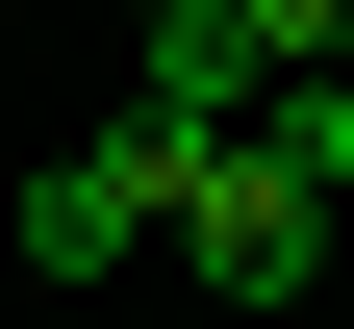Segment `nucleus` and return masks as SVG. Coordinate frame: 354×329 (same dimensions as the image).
<instances>
[{
    "label": "nucleus",
    "instance_id": "nucleus-1",
    "mask_svg": "<svg viewBox=\"0 0 354 329\" xmlns=\"http://www.w3.org/2000/svg\"><path fill=\"white\" fill-rule=\"evenodd\" d=\"M177 278H203V304H304V278H329V177H279L228 127V152L177 177Z\"/></svg>",
    "mask_w": 354,
    "mask_h": 329
},
{
    "label": "nucleus",
    "instance_id": "nucleus-2",
    "mask_svg": "<svg viewBox=\"0 0 354 329\" xmlns=\"http://www.w3.org/2000/svg\"><path fill=\"white\" fill-rule=\"evenodd\" d=\"M177 177H203L177 127H102V152H51V177H26L0 228H26V278H127V254L177 228Z\"/></svg>",
    "mask_w": 354,
    "mask_h": 329
},
{
    "label": "nucleus",
    "instance_id": "nucleus-3",
    "mask_svg": "<svg viewBox=\"0 0 354 329\" xmlns=\"http://www.w3.org/2000/svg\"><path fill=\"white\" fill-rule=\"evenodd\" d=\"M253 152H279V177H329V203H354V76H279V102H253Z\"/></svg>",
    "mask_w": 354,
    "mask_h": 329
},
{
    "label": "nucleus",
    "instance_id": "nucleus-4",
    "mask_svg": "<svg viewBox=\"0 0 354 329\" xmlns=\"http://www.w3.org/2000/svg\"><path fill=\"white\" fill-rule=\"evenodd\" d=\"M253 26V76H354V0H228Z\"/></svg>",
    "mask_w": 354,
    "mask_h": 329
},
{
    "label": "nucleus",
    "instance_id": "nucleus-5",
    "mask_svg": "<svg viewBox=\"0 0 354 329\" xmlns=\"http://www.w3.org/2000/svg\"><path fill=\"white\" fill-rule=\"evenodd\" d=\"M127 26H177V0H127Z\"/></svg>",
    "mask_w": 354,
    "mask_h": 329
}]
</instances>
